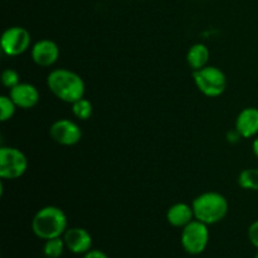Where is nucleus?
Masks as SVG:
<instances>
[{"label": "nucleus", "instance_id": "obj_10", "mask_svg": "<svg viewBox=\"0 0 258 258\" xmlns=\"http://www.w3.org/2000/svg\"><path fill=\"white\" fill-rule=\"evenodd\" d=\"M9 96L14 101L17 107L23 108V110L33 108L39 102V91H38V88L27 82H20L19 85L9 90Z\"/></svg>", "mask_w": 258, "mask_h": 258}, {"label": "nucleus", "instance_id": "obj_19", "mask_svg": "<svg viewBox=\"0 0 258 258\" xmlns=\"http://www.w3.org/2000/svg\"><path fill=\"white\" fill-rule=\"evenodd\" d=\"M2 82H3V85L5 86V87L9 88V90H12L13 87H15V86L19 85V83H20L19 73H18L15 70L8 68V70H5L4 72H3Z\"/></svg>", "mask_w": 258, "mask_h": 258}, {"label": "nucleus", "instance_id": "obj_1", "mask_svg": "<svg viewBox=\"0 0 258 258\" xmlns=\"http://www.w3.org/2000/svg\"><path fill=\"white\" fill-rule=\"evenodd\" d=\"M47 86L50 92L63 102L73 103L85 97V81L80 75L67 68L53 70L47 77Z\"/></svg>", "mask_w": 258, "mask_h": 258}, {"label": "nucleus", "instance_id": "obj_18", "mask_svg": "<svg viewBox=\"0 0 258 258\" xmlns=\"http://www.w3.org/2000/svg\"><path fill=\"white\" fill-rule=\"evenodd\" d=\"M15 110H17V105L10 98V96H2L0 97V120L3 122L9 121L14 116Z\"/></svg>", "mask_w": 258, "mask_h": 258}, {"label": "nucleus", "instance_id": "obj_14", "mask_svg": "<svg viewBox=\"0 0 258 258\" xmlns=\"http://www.w3.org/2000/svg\"><path fill=\"white\" fill-rule=\"evenodd\" d=\"M209 57H211V52L208 47L203 43H197L189 48L186 53V62L191 70L198 71L208 64Z\"/></svg>", "mask_w": 258, "mask_h": 258}, {"label": "nucleus", "instance_id": "obj_8", "mask_svg": "<svg viewBox=\"0 0 258 258\" xmlns=\"http://www.w3.org/2000/svg\"><path fill=\"white\" fill-rule=\"evenodd\" d=\"M49 135L59 145L73 146L82 139V130L75 121L60 118L50 125Z\"/></svg>", "mask_w": 258, "mask_h": 258}, {"label": "nucleus", "instance_id": "obj_2", "mask_svg": "<svg viewBox=\"0 0 258 258\" xmlns=\"http://www.w3.org/2000/svg\"><path fill=\"white\" fill-rule=\"evenodd\" d=\"M67 216L60 208L47 206L39 209L32 219L33 233L40 239H52L60 237L67 231Z\"/></svg>", "mask_w": 258, "mask_h": 258}, {"label": "nucleus", "instance_id": "obj_5", "mask_svg": "<svg viewBox=\"0 0 258 258\" xmlns=\"http://www.w3.org/2000/svg\"><path fill=\"white\" fill-rule=\"evenodd\" d=\"M28 159L23 151L12 146L0 149V176L5 180H15L25 174Z\"/></svg>", "mask_w": 258, "mask_h": 258}, {"label": "nucleus", "instance_id": "obj_21", "mask_svg": "<svg viewBox=\"0 0 258 258\" xmlns=\"http://www.w3.org/2000/svg\"><path fill=\"white\" fill-rule=\"evenodd\" d=\"M83 258H108V257L105 252L100 251V249H90Z\"/></svg>", "mask_w": 258, "mask_h": 258}, {"label": "nucleus", "instance_id": "obj_7", "mask_svg": "<svg viewBox=\"0 0 258 258\" xmlns=\"http://www.w3.org/2000/svg\"><path fill=\"white\" fill-rule=\"evenodd\" d=\"M30 33L23 27H10L2 35V49L9 57H17L30 47Z\"/></svg>", "mask_w": 258, "mask_h": 258}, {"label": "nucleus", "instance_id": "obj_16", "mask_svg": "<svg viewBox=\"0 0 258 258\" xmlns=\"http://www.w3.org/2000/svg\"><path fill=\"white\" fill-rule=\"evenodd\" d=\"M72 112L75 115V117H77L78 120L86 121L92 116L93 106L91 103V101L82 97L72 103Z\"/></svg>", "mask_w": 258, "mask_h": 258}, {"label": "nucleus", "instance_id": "obj_17", "mask_svg": "<svg viewBox=\"0 0 258 258\" xmlns=\"http://www.w3.org/2000/svg\"><path fill=\"white\" fill-rule=\"evenodd\" d=\"M64 247V239H62L60 237H57V238L47 239L45 241L43 252H44V256L47 258H59L62 256Z\"/></svg>", "mask_w": 258, "mask_h": 258}, {"label": "nucleus", "instance_id": "obj_4", "mask_svg": "<svg viewBox=\"0 0 258 258\" xmlns=\"http://www.w3.org/2000/svg\"><path fill=\"white\" fill-rule=\"evenodd\" d=\"M193 78L197 88L208 97H218L227 88L226 75L214 66H206L201 70L193 71Z\"/></svg>", "mask_w": 258, "mask_h": 258}, {"label": "nucleus", "instance_id": "obj_9", "mask_svg": "<svg viewBox=\"0 0 258 258\" xmlns=\"http://www.w3.org/2000/svg\"><path fill=\"white\" fill-rule=\"evenodd\" d=\"M59 58V47L50 39H40L32 47V59L39 67H50Z\"/></svg>", "mask_w": 258, "mask_h": 258}, {"label": "nucleus", "instance_id": "obj_22", "mask_svg": "<svg viewBox=\"0 0 258 258\" xmlns=\"http://www.w3.org/2000/svg\"><path fill=\"white\" fill-rule=\"evenodd\" d=\"M252 150H253V154L254 156L258 159V138L254 139L253 141V145H252Z\"/></svg>", "mask_w": 258, "mask_h": 258}, {"label": "nucleus", "instance_id": "obj_13", "mask_svg": "<svg viewBox=\"0 0 258 258\" xmlns=\"http://www.w3.org/2000/svg\"><path fill=\"white\" fill-rule=\"evenodd\" d=\"M193 207L186 203H175L166 212V221L170 226L176 228H184L186 224L194 221Z\"/></svg>", "mask_w": 258, "mask_h": 258}, {"label": "nucleus", "instance_id": "obj_15", "mask_svg": "<svg viewBox=\"0 0 258 258\" xmlns=\"http://www.w3.org/2000/svg\"><path fill=\"white\" fill-rule=\"evenodd\" d=\"M238 185L246 190L258 191V169H244L238 175Z\"/></svg>", "mask_w": 258, "mask_h": 258}, {"label": "nucleus", "instance_id": "obj_3", "mask_svg": "<svg viewBox=\"0 0 258 258\" xmlns=\"http://www.w3.org/2000/svg\"><path fill=\"white\" fill-rule=\"evenodd\" d=\"M194 217L206 224H216L228 213V201L217 191H206L197 197L191 203Z\"/></svg>", "mask_w": 258, "mask_h": 258}, {"label": "nucleus", "instance_id": "obj_23", "mask_svg": "<svg viewBox=\"0 0 258 258\" xmlns=\"http://www.w3.org/2000/svg\"><path fill=\"white\" fill-rule=\"evenodd\" d=\"M254 258H258V252H257V254H256V257H254Z\"/></svg>", "mask_w": 258, "mask_h": 258}, {"label": "nucleus", "instance_id": "obj_12", "mask_svg": "<svg viewBox=\"0 0 258 258\" xmlns=\"http://www.w3.org/2000/svg\"><path fill=\"white\" fill-rule=\"evenodd\" d=\"M236 130L242 138H253L258 134V108L246 107L236 118Z\"/></svg>", "mask_w": 258, "mask_h": 258}, {"label": "nucleus", "instance_id": "obj_20", "mask_svg": "<svg viewBox=\"0 0 258 258\" xmlns=\"http://www.w3.org/2000/svg\"><path fill=\"white\" fill-rule=\"evenodd\" d=\"M248 238L251 243L258 248V221L253 222L248 228Z\"/></svg>", "mask_w": 258, "mask_h": 258}, {"label": "nucleus", "instance_id": "obj_11", "mask_svg": "<svg viewBox=\"0 0 258 258\" xmlns=\"http://www.w3.org/2000/svg\"><path fill=\"white\" fill-rule=\"evenodd\" d=\"M63 239H64L66 247L76 254L87 253L92 246V237L88 233V231H86L85 228H78V227L67 229Z\"/></svg>", "mask_w": 258, "mask_h": 258}, {"label": "nucleus", "instance_id": "obj_6", "mask_svg": "<svg viewBox=\"0 0 258 258\" xmlns=\"http://www.w3.org/2000/svg\"><path fill=\"white\" fill-rule=\"evenodd\" d=\"M209 242L208 224L194 219L181 231V246L189 254L204 252Z\"/></svg>", "mask_w": 258, "mask_h": 258}]
</instances>
